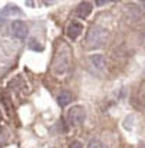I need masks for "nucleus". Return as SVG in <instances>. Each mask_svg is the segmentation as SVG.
I'll list each match as a JSON object with an SVG mask.
<instances>
[{
  "label": "nucleus",
  "instance_id": "f257e3e1",
  "mask_svg": "<svg viewBox=\"0 0 145 148\" xmlns=\"http://www.w3.org/2000/svg\"><path fill=\"white\" fill-rule=\"evenodd\" d=\"M105 40H106V30L98 26L89 30L88 38H86V43L89 48H99L105 43Z\"/></svg>",
  "mask_w": 145,
  "mask_h": 148
},
{
  "label": "nucleus",
  "instance_id": "f03ea898",
  "mask_svg": "<svg viewBox=\"0 0 145 148\" xmlns=\"http://www.w3.org/2000/svg\"><path fill=\"white\" fill-rule=\"evenodd\" d=\"M85 118H86V111H85V108L81 106V105L72 106V108L69 109V112H68V122H69L72 127H79V125H82L83 121H85Z\"/></svg>",
  "mask_w": 145,
  "mask_h": 148
},
{
  "label": "nucleus",
  "instance_id": "7ed1b4c3",
  "mask_svg": "<svg viewBox=\"0 0 145 148\" xmlns=\"http://www.w3.org/2000/svg\"><path fill=\"white\" fill-rule=\"evenodd\" d=\"M12 33H13V36H14L16 39H20V40L26 39V36H27V33H29L27 25H26L25 22H22V20L13 22V23H12Z\"/></svg>",
  "mask_w": 145,
  "mask_h": 148
},
{
  "label": "nucleus",
  "instance_id": "20e7f679",
  "mask_svg": "<svg viewBox=\"0 0 145 148\" xmlns=\"http://www.w3.org/2000/svg\"><path fill=\"white\" fill-rule=\"evenodd\" d=\"M92 13V3L91 1H81L76 7V16L81 19L89 17Z\"/></svg>",
  "mask_w": 145,
  "mask_h": 148
},
{
  "label": "nucleus",
  "instance_id": "39448f33",
  "mask_svg": "<svg viewBox=\"0 0 145 148\" xmlns=\"http://www.w3.org/2000/svg\"><path fill=\"white\" fill-rule=\"evenodd\" d=\"M82 32H83V26H82L79 22H72V23L68 26V36H69L72 40L78 39Z\"/></svg>",
  "mask_w": 145,
  "mask_h": 148
},
{
  "label": "nucleus",
  "instance_id": "423d86ee",
  "mask_svg": "<svg viewBox=\"0 0 145 148\" xmlns=\"http://www.w3.org/2000/svg\"><path fill=\"white\" fill-rule=\"evenodd\" d=\"M70 102H72V94L69 91H62L57 95V103H59V106H68Z\"/></svg>",
  "mask_w": 145,
  "mask_h": 148
},
{
  "label": "nucleus",
  "instance_id": "0eeeda50",
  "mask_svg": "<svg viewBox=\"0 0 145 148\" xmlns=\"http://www.w3.org/2000/svg\"><path fill=\"white\" fill-rule=\"evenodd\" d=\"M0 14H1L3 17H7V16H13V14H20V9H19V7H14V6H9V7L3 9Z\"/></svg>",
  "mask_w": 145,
  "mask_h": 148
},
{
  "label": "nucleus",
  "instance_id": "6e6552de",
  "mask_svg": "<svg viewBox=\"0 0 145 148\" xmlns=\"http://www.w3.org/2000/svg\"><path fill=\"white\" fill-rule=\"evenodd\" d=\"M92 62L96 66H103V58H102V55H94L92 56Z\"/></svg>",
  "mask_w": 145,
  "mask_h": 148
},
{
  "label": "nucleus",
  "instance_id": "1a4fd4ad",
  "mask_svg": "<svg viewBox=\"0 0 145 148\" xmlns=\"http://www.w3.org/2000/svg\"><path fill=\"white\" fill-rule=\"evenodd\" d=\"M86 148H103V144H102L99 140H92V141L88 144Z\"/></svg>",
  "mask_w": 145,
  "mask_h": 148
},
{
  "label": "nucleus",
  "instance_id": "9d476101",
  "mask_svg": "<svg viewBox=\"0 0 145 148\" xmlns=\"http://www.w3.org/2000/svg\"><path fill=\"white\" fill-rule=\"evenodd\" d=\"M69 148H83V145H82V143H79V141H73V143L69 145Z\"/></svg>",
  "mask_w": 145,
  "mask_h": 148
},
{
  "label": "nucleus",
  "instance_id": "9b49d317",
  "mask_svg": "<svg viewBox=\"0 0 145 148\" xmlns=\"http://www.w3.org/2000/svg\"><path fill=\"white\" fill-rule=\"evenodd\" d=\"M95 4H96V6H103V4H108V1H101V0H99V1H95Z\"/></svg>",
  "mask_w": 145,
  "mask_h": 148
},
{
  "label": "nucleus",
  "instance_id": "f8f14e48",
  "mask_svg": "<svg viewBox=\"0 0 145 148\" xmlns=\"http://www.w3.org/2000/svg\"><path fill=\"white\" fill-rule=\"evenodd\" d=\"M142 6H144V7H145V1H142Z\"/></svg>",
  "mask_w": 145,
  "mask_h": 148
}]
</instances>
